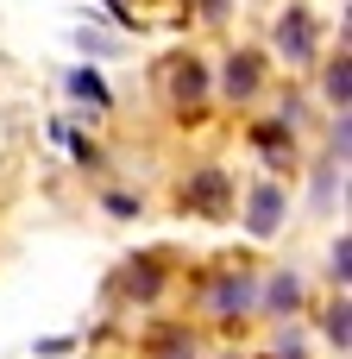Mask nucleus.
Returning a JSON list of instances; mask_svg holds the SVG:
<instances>
[{"label": "nucleus", "instance_id": "1a4fd4ad", "mask_svg": "<svg viewBox=\"0 0 352 359\" xmlns=\"http://www.w3.org/2000/svg\"><path fill=\"white\" fill-rule=\"evenodd\" d=\"M202 6H208V13H227V0H202Z\"/></svg>", "mask_w": 352, "mask_h": 359}, {"label": "nucleus", "instance_id": "f03ea898", "mask_svg": "<svg viewBox=\"0 0 352 359\" xmlns=\"http://www.w3.org/2000/svg\"><path fill=\"white\" fill-rule=\"evenodd\" d=\"M246 221H252V233H277V221H283V189H271V183L252 189V215H246Z\"/></svg>", "mask_w": 352, "mask_h": 359}, {"label": "nucleus", "instance_id": "20e7f679", "mask_svg": "<svg viewBox=\"0 0 352 359\" xmlns=\"http://www.w3.org/2000/svg\"><path fill=\"white\" fill-rule=\"evenodd\" d=\"M69 88H76V95H88V101H101V107H107V88H101V76H94V69H76V76H69Z\"/></svg>", "mask_w": 352, "mask_h": 359}, {"label": "nucleus", "instance_id": "39448f33", "mask_svg": "<svg viewBox=\"0 0 352 359\" xmlns=\"http://www.w3.org/2000/svg\"><path fill=\"white\" fill-rule=\"evenodd\" d=\"M220 189H227V183H220V170H202V177H195V189H189V196H195V202H208V208H214V202H220Z\"/></svg>", "mask_w": 352, "mask_h": 359}, {"label": "nucleus", "instance_id": "f257e3e1", "mask_svg": "<svg viewBox=\"0 0 352 359\" xmlns=\"http://www.w3.org/2000/svg\"><path fill=\"white\" fill-rule=\"evenodd\" d=\"M277 44H283L296 63H309V57H315V19H309L302 6H290V13L277 19Z\"/></svg>", "mask_w": 352, "mask_h": 359}, {"label": "nucleus", "instance_id": "0eeeda50", "mask_svg": "<svg viewBox=\"0 0 352 359\" xmlns=\"http://www.w3.org/2000/svg\"><path fill=\"white\" fill-rule=\"evenodd\" d=\"M246 297H252V290H246V284H220V290H214V303H220V309H239V303H246Z\"/></svg>", "mask_w": 352, "mask_h": 359}, {"label": "nucleus", "instance_id": "423d86ee", "mask_svg": "<svg viewBox=\"0 0 352 359\" xmlns=\"http://www.w3.org/2000/svg\"><path fill=\"white\" fill-rule=\"evenodd\" d=\"M328 95L340 101V114H346V95H352V76H346V63L340 69H328Z\"/></svg>", "mask_w": 352, "mask_h": 359}, {"label": "nucleus", "instance_id": "6e6552de", "mask_svg": "<svg viewBox=\"0 0 352 359\" xmlns=\"http://www.w3.org/2000/svg\"><path fill=\"white\" fill-rule=\"evenodd\" d=\"M271 303L290 309V303H296V278H277V284H271Z\"/></svg>", "mask_w": 352, "mask_h": 359}, {"label": "nucleus", "instance_id": "7ed1b4c3", "mask_svg": "<svg viewBox=\"0 0 352 359\" xmlns=\"http://www.w3.org/2000/svg\"><path fill=\"white\" fill-rule=\"evenodd\" d=\"M258 88V57H227V95H252Z\"/></svg>", "mask_w": 352, "mask_h": 359}]
</instances>
